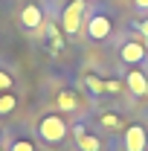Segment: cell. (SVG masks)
I'll return each mask as SVG.
<instances>
[{"mask_svg":"<svg viewBox=\"0 0 148 151\" xmlns=\"http://www.w3.org/2000/svg\"><path fill=\"white\" fill-rule=\"evenodd\" d=\"M55 105H58V111H64V113H70L78 108V99H75L73 90H61V93L55 96Z\"/></svg>","mask_w":148,"mask_h":151,"instance_id":"obj_9","label":"cell"},{"mask_svg":"<svg viewBox=\"0 0 148 151\" xmlns=\"http://www.w3.org/2000/svg\"><path fill=\"white\" fill-rule=\"evenodd\" d=\"M50 47L52 50H64V35L58 32V26H50Z\"/></svg>","mask_w":148,"mask_h":151,"instance_id":"obj_13","label":"cell"},{"mask_svg":"<svg viewBox=\"0 0 148 151\" xmlns=\"http://www.w3.org/2000/svg\"><path fill=\"white\" fill-rule=\"evenodd\" d=\"M0 151H3V148H0Z\"/></svg>","mask_w":148,"mask_h":151,"instance_id":"obj_19","label":"cell"},{"mask_svg":"<svg viewBox=\"0 0 148 151\" xmlns=\"http://www.w3.org/2000/svg\"><path fill=\"white\" fill-rule=\"evenodd\" d=\"M125 84H128V90H131L134 96H148V76L142 73L139 67H131V70H128Z\"/></svg>","mask_w":148,"mask_h":151,"instance_id":"obj_6","label":"cell"},{"mask_svg":"<svg viewBox=\"0 0 148 151\" xmlns=\"http://www.w3.org/2000/svg\"><path fill=\"white\" fill-rule=\"evenodd\" d=\"M139 32H142V35L148 38V20H142V23H139Z\"/></svg>","mask_w":148,"mask_h":151,"instance_id":"obj_18","label":"cell"},{"mask_svg":"<svg viewBox=\"0 0 148 151\" xmlns=\"http://www.w3.org/2000/svg\"><path fill=\"white\" fill-rule=\"evenodd\" d=\"M9 151H35V145H32L29 139H15V142H12V148H9Z\"/></svg>","mask_w":148,"mask_h":151,"instance_id":"obj_15","label":"cell"},{"mask_svg":"<svg viewBox=\"0 0 148 151\" xmlns=\"http://www.w3.org/2000/svg\"><path fill=\"white\" fill-rule=\"evenodd\" d=\"M84 32H87V38L90 41H105V38H111V32H113V23H111V18L108 15H90L87 18V26H84Z\"/></svg>","mask_w":148,"mask_h":151,"instance_id":"obj_3","label":"cell"},{"mask_svg":"<svg viewBox=\"0 0 148 151\" xmlns=\"http://www.w3.org/2000/svg\"><path fill=\"white\" fill-rule=\"evenodd\" d=\"M20 26L23 29H41L44 26V9L38 6V3H29V6H23L20 9Z\"/></svg>","mask_w":148,"mask_h":151,"instance_id":"obj_5","label":"cell"},{"mask_svg":"<svg viewBox=\"0 0 148 151\" xmlns=\"http://www.w3.org/2000/svg\"><path fill=\"white\" fill-rule=\"evenodd\" d=\"M9 87H12V76H9V73H3V70H0V93H6Z\"/></svg>","mask_w":148,"mask_h":151,"instance_id":"obj_16","label":"cell"},{"mask_svg":"<svg viewBox=\"0 0 148 151\" xmlns=\"http://www.w3.org/2000/svg\"><path fill=\"white\" fill-rule=\"evenodd\" d=\"M73 137H75V145H78L81 151H102V139L93 137V134H87L84 125H75V128H73Z\"/></svg>","mask_w":148,"mask_h":151,"instance_id":"obj_8","label":"cell"},{"mask_svg":"<svg viewBox=\"0 0 148 151\" xmlns=\"http://www.w3.org/2000/svg\"><path fill=\"white\" fill-rule=\"evenodd\" d=\"M84 15H87L84 0H73V3L64 9V15H61V29H64V35L81 32V20H84Z\"/></svg>","mask_w":148,"mask_h":151,"instance_id":"obj_2","label":"cell"},{"mask_svg":"<svg viewBox=\"0 0 148 151\" xmlns=\"http://www.w3.org/2000/svg\"><path fill=\"white\" fill-rule=\"evenodd\" d=\"M122 142H125V151H145V145H148L145 128H142V125H128Z\"/></svg>","mask_w":148,"mask_h":151,"instance_id":"obj_4","label":"cell"},{"mask_svg":"<svg viewBox=\"0 0 148 151\" xmlns=\"http://www.w3.org/2000/svg\"><path fill=\"white\" fill-rule=\"evenodd\" d=\"M84 87H87L93 96H105V78H99V76L87 73V76H84Z\"/></svg>","mask_w":148,"mask_h":151,"instance_id":"obj_10","label":"cell"},{"mask_svg":"<svg viewBox=\"0 0 148 151\" xmlns=\"http://www.w3.org/2000/svg\"><path fill=\"white\" fill-rule=\"evenodd\" d=\"M67 122L58 116V113H47L41 122H38V134H41V139L44 142H50V145H55V142H61L64 137H67Z\"/></svg>","mask_w":148,"mask_h":151,"instance_id":"obj_1","label":"cell"},{"mask_svg":"<svg viewBox=\"0 0 148 151\" xmlns=\"http://www.w3.org/2000/svg\"><path fill=\"white\" fill-rule=\"evenodd\" d=\"M15 105H18V102H15V96L9 93V90L0 93V113H12V111H15Z\"/></svg>","mask_w":148,"mask_h":151,"instance_id":"obj_12","label":"cell"},{"mask_svg":"<svg viewBox=\"0 0 148 151\" xmlns=\"http://www.w3.org/2000/svg\"><path fill=\"white\" fill-rule=\"evenodd\" d=\"M122 90H125V81H119V78H108V81H105V93H122Z\"/></svg>","mask_w":148,"mask_h":151,"instance_id":"obj_14","label":"cell"},{"mask_svg":"<svg viewBox=\"0 0 148 151\" xmlns=\"http://www.w3.org/2000/svg\"><path fill=\"white\" fill-rule=\"evenodd\" d=\"M134 6H137L139 12H148V0H134Z\"/></svg>","mask_w":148,"mask_h":151,"instance_id":"obj_17","label":"cell"},{"mask_svg":"<svg viewBox=\"0 0 148 151\" xmlns=\"http://www.w3.org/2000/svg\"><path fill=\"white\" fill-rule=\"evenodd\" d=\"M119 55L125 64H139L142 58H145V44L142 41H125L122 47H119Z\"/></svg>","mask_w":148,"mask_h":151,"instance_id":"obj_7","label":"cell"},{"mask_svg":"<svg viewBox=\"0 0 148 151\" xmlns=\"http://www.w3.org/2000/svg\"><path fill=\"white\" fill-rule=\"evenodd\" d=\"M99 122H102V128H108V131H125V122H122L116 113H102Z\"/></svg>","mask_w":148,"mask_h":151,"instance_id":"obj_11","label":"cell"}]
</instances>
